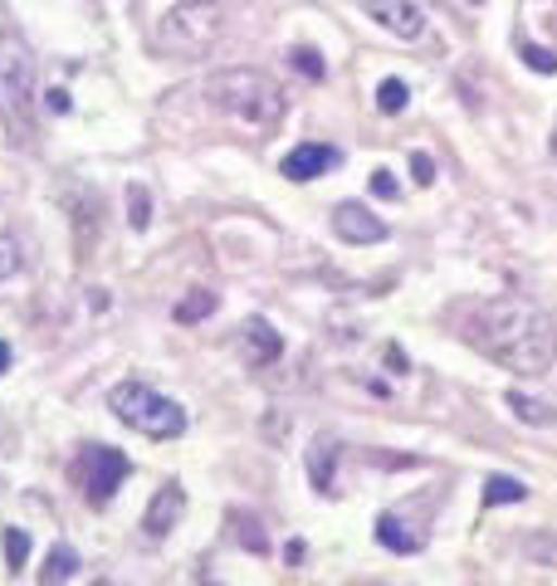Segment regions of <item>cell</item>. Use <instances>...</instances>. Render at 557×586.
<instances>
[{"mask_svg":"<svg viewBox=\"0 0 557 586\" xmlns=\"http://www.w3.org/2000/svg\"><path fill=\"white\" fill-rule=\"evenodd\" d=\"M465 337L489 361L518 371V377H543L557 357V328L537 303L528 298H489L465 318Z\"/></svg>","mask_w":557,"mask_h":586,"instance_id":"1","label":"cell"},{"mask_svg":"<svg viewBox=\"0 0 557 586\" xmlns=\"http://www.w3.org/2000/svg\"><path fill=\"white\" fill-rule=\"evenodd\" d=\"M205 98H211L225 117L254 127V132L274 127L283 117V107H289L279 78H269L264 68H225V74H215L211 84H205Z\"/></svg>","mask_w":557,"mask_h":586,"instance_id":"2","label":"cell"},{"mask_svg":"<svg viewBox=\"0 0 557 586\" xmlns=\"http://www.w3.org/2000/svg\"><path fill=\"white\" fill-rule=\"evenodd\" d=\"M0 113L10 142H35V49L15 25H0Z\"/></svg>","mask_w":557,"mask_h":586,"instance_id":"3","label":"cell"},{"mask_svg":"<svg viewBox=\"0 0 557 586\" xmlns=\"http://www.w3.org/2000/svg\"><path fill=\"white\" fill-rule=\"evenodd\" d=\"M220 29H225V0H186V5H172L156 20L152 44L162 49V54L195 59L220 39Z\"/></svg>","mask_w":557,"mask_h":586,"instance_id":"4","label":"cell"},{"mask_svg":"<svg viewBox=\"0 0 557 586\" xmlns=\"http://www.w3.org/2000/svg\"><path fill=\"white\" fill-rule=\"evenodd\" d=\"M107 406H113V416L123 420V425L142 430L147 440H176L186 430V410L176 406L172 396L152 391L147 381H117V386L107 391Z\"/></svg>","mask_w":557,"mask_h":586,"instance_id":"5","label":"cell"},{"mask_svg":"<svg viewBox=\"0 0 557 586\" xmlns=\"http://www.w3.org/2000/svg\"><path fill=\"white\" fill-rule=\"evenodd\" d=\"M127 474H132V459L113 445H88L74 464V479H78V488H84V504H93V508L113 504V494L123 488Z\"/></svg>","mask_w":557,"mask_h":586,"instance_id":"6","label":"cell"},{"mask_svg":"<svg viewBox=\"0 0 557 586\" xmlns=\"http://www.w3.org/2000/svg\"><path fill=\"white\" fill-rule=\"evenodd\" d=\"M362 10H367L377 25H387L396 39H420L426 35V10H420L416 0H362Z\"/></svg>","mask_w":557,"mask_h":586,"instance_id":"7","label":"cell"},{"mask_svg":"<svg viewBox=\"0 0 557 586\" xmlns=\"http://www.w3.org/2000/svg\"><path fill=\"white\" fill-rule=\"evenodd\" d=\"M332 230H338V240H347V244H377V240H387V225H381V215H371L367 205H357V201H342L338 211H332Z\"/></svg>","mask_w":557,"mask_h":586,"instance_id":"8","label":"cell"},{"mask_svg":"<svg viewBox=\"0 0 557 586\" xmlns=\"http://www.w3.org/2000/svg\"><path fill=\"white\" fill-rule=\"evenodd\" d=\"M181 513H186V488L181 484H162L152 494V504H147V513H142V533L147 537H166L176 523H181Z\"/></svg>","mask_w":557,"mask_h":586,"instance_id":"9","label":"cell"},{"mask_svg":"<svg viewBox=\"0 0 557 586\" xmlns=\"http://www.w3.org/2000/svg\"><path fill=\"white\" fill-rule=\"evenodd\" d=\"M342 156H338V146H328V142H303V146H293L289 156H283V166L279 171L289 176V181H313V176H322V171H332Z\"/></svg>","mask_w":557,"mask_h":586,"instance_id":"10","label":"cell"},{"mask_svg":"<svg viewBox=\"0 0 557 586\" xmlns=\"http://www.w3.org/2000/svg\"><path fill=\"white\" fill-rule=\"evenodd\" d=\"M338 455H342V445H338V435H328V430L308 445V479H313L318 494H332V469H338Z\"/></svg>","mask_w":557,"mask_h":586,"instance_id":"11","label":"cell"},{"mask_svg":"<svg viewBox=\"0 0 557 586\" xmlns=\"http://www.w3.org/2000/svg\"><path fill=\"white\" fill-rule=\"evenodd\" d=\"M244 352H250L254 367H264V361H274L283 352V337L264 318H250V322H244Z\"/></svg>","mask_w":557,"mask_h":586,"instance_id":"12","label":"cell"},{"mask_svg":"<svg viewBox=\"0 0 557 586\" xmlns=\"http://www.w3.org/2000/svg\"><path fill=\"white\" fill-rule=\"evenodd\" d=\"M377 543L391 547V552H420V543H426V537L410 533V527L401 523L396 513H381V518H377Z\"/></svg>","mask_w":557,"mask_h":586,"instance_id":"13","label":"cell"},{"mask_svg":"<svg viewBox=\"0 0 557 586\" xmlns=\"http://www.w3.org/2000/svg\"><path fill=\"white\" fill-rule=\"evenodd\" d=\"M74 572H78V552L68 543H59V547H49L45 566H39V582H45V586H64Z\"/></svg>","mask_w":557,"mask_h":586,"instance_id":"14","label":"cell"},{"mask_svg":"<svg viewBox=\"0 0 557 586\" xmlns=\"http://www.w3.org/2000/svg\"><path fill=\"white\" fill-rule=\"evenodd\" d=\"M528 498V484L523 479H508V474H494V479H484V504L494 508V504H523Z\"/></svg>","mask_w":557,"mask_h":586,"instance_id":"15","label":"cell"},{"mask_svg":"<svg viewBox=\"0 0 557 586\" xmlns=\"http://www.w3.org/2000/svg\"><path fill=\"white\" fill-rule=\"evenodd\" d=\"M508 410H514L523 425H553V410H547L543 400L523 396V391H508Z\"/></svg>","mask_w":557,"mask_h":586,"instance_id":"16","label":"cell"},{"mask_svg":"<svg viewBox=\"0 0 557 586\" xmlns=\"http://www.w3.org/2000/svg\"><path fill=\"white\" fill-rule=\"evenodd\" d=\"M215 313V293L211 289H191L181 303H176V322H201Z\"/></svg>","mask_w":557,"mask_h":586,"instance_id":"17","label":"cell"},{"mask_svg":"<svg viewBox=\"0 0 557 586\" xmlns=\"http://www.w3.org/2000/svg\"><path fill=\"white\" fill-rule=\"evenodd\" d=\"M0 552H5L10 572H20V566L29 562V533L25 527H5V533H0Z\"/></svg>","mask_w":557,"mask_h":586,"instance_id":"18","label":"cell"},{"mask_svg":"<svg viewBox=\"0 0 557 586\" xmlns=\"http://www.w3.org/2000/svg\"><path fill=\"white\" fill-rule=\"evenodd\" d=\"M406 84H401V78H381L377 84V107L381 113H401V107H406Z\"/></svg>","mask_w":557,"mask_h":586,"instance_id":"19","label":"cell"},{"mask_svg":"<svg viewBox=\"0 0 557 586\" xmlns=\"http://www.w3.org/2000/svg\"><path fill=\"white\" fill-rule=\"evenodd\" d=\"M127 220H132V230H147V220H152V201H147V186H127Z\"/></svg>","mask_w":557,"mask_h":586,"instance_id":"20","label":"cell"},{"mask_svg":"<svg viewBox=\"0 0 557 586\" xmlns=\"http://www.w3.org/2000/svg\"><path fill=\"white\" fill-rule=\"evenodd\" d=\"M20 264H25V254H20V240L0 230V283H5L10 273H20Z\"/></svg>","mask_w":557,"mask_h":586,"instance_id":"21","label":"cell"},{"mask_svg":"<svg viewBox=\"0 0 557 586\" xmlns=\"http://www.w3.org/2000/svg\"><path fill=\"white\" fill-rule=\"evenodd\" d=\"M289 64L299 68V74H308V78H322V74H328V68H322V54H318V49H308V44L289 49Z\"/></svg>","mask_w":557,"mask_h":586,"instance_id":"22","label":"cell"},{"mask_svg":"<svg viewBox=\"0 0 557 586\" xmlns=\"http://www.w3.org/2000/svg\"><path fill=\"white\" fill-rule=\"evenodd\" d=\"M235 523H240V543L250 547V552H264V547H269V537L259 533V523H254V518H240V513H235Z\"/></svg>","mask_w":557,"mask_h":586,"instance_id":"23","label":"cell"},{"mask_svg":"<svg viewBox=\"0 0 557 586\" xmlns=\"http://www.w3.org/2000/svg\"><path fill=\"white\" fill-rule=\"evenodd\" d=\"M371 195H381V201H396V195H401L396 176H391L387 166H377V171H371Z\"/></svg>","mask_w":557,"mask_h":586,"instance_id":"24","label":"cell"},{"mask_svg":"<svg viewBox=\"0 0 557 586\" xmlns=\"http://www.w3.org/2000/svg\"><path fill=\"white\" fill-rule=\"evenodd\" d=\"M523 59H528V68H537V74H557V54H553V49L523 44Z\"/></svg>","mask_w":557,"mask_h":586,"instance_id":"25","label":"cell"},{"mask_svg":"<svg viewBox=\"0 0 557 586\" xmlns=\"http://www.w3.org/2000/svg\"><path fill=\"white\" fill-rule=\"evenodd\" d=\"M410 176H416L420 186H430V181H435V156H426V152H410Z\"/></svg>","mask_w":557,"mask_h":586,"instance_id":"26","label":"cell"},{"mask_svg":"<svg viewBox=\"0 0 557 586\" xmlns=\"http://www.w3.org/2000/svg\"><path fill=\"white\" fill-rule=\"evenodd\" d=\"M45 107H49V113H68V93H64V88H49Z\"/></svg>","mask_w":557,"mask_h":586,"instance_id":"27","label":"cell"},{"mask_svg":"<svg viewBox=\"0 0 557 586\" xmlns=\"http://www.w3.org/2000/svg\"><path fill=\"white\" fill-rule=\"evenodd\" d=\"M10 367V347H5V342H0V371H5Z\"/></svg>","mask_w":557,"mask_h":586,"instance_id":"28","label":"cell"},{"mask_svg":"<svg viewBox=\"0 0 557 586\" xmlns=\"http://www.w3.org/2000/svg\"><path fill=\"white\" fill-rule=\"evenodd\" d=\"M98 586H107V582H98Z\"/></svg>","mask_w":557,"mask_h":586,"instance_id":"29","label":"cell"}]
</instances>
